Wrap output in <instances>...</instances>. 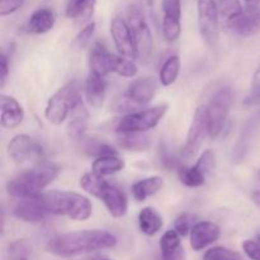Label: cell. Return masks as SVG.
<instances>
[{"label":"cell","instance_id":"cell-1","mask_svg":"<svg viewBox=\"0 0 260 260\" xmlns=\"http://www.w3.org/2000/svg\"><path fill=\"white\" fill-rule=\"evenodd\" d=\"M118 240L113 234L104 230H83L66 233L50 239L46 245L48 253L56 256L70 258L91 251L111 249Z\"/></svg>","mask_w":260,"mask_h":260},{"label":"cell","instance_id":"cell-2","mask_svg":"<svg viewBox=\"0 0 260 260\" xmlns=\"http://www.w3.org/2000/svg\"><path fill=\"white\" fill-rule=\"evenodd\" d=\"M60 174V168L55 164H41L33 169L19 173L7 183V192L17 198L40 194L41 190L50 185Z\"/></svg>","mask_w":260,"mask_h":260},{"label":"cell","instance_id":"cell-3","mask_svg":"<svg viewBox=\"0 0 260 260\" xmlns=\"http://www.w3.org/2000/svg\"><path fill=\"white\" fill-rule=\"evenodd\" d=\"M47 210L52 215L68 216L75 221H86L93 213L88 197L69 190H51L43 194Z\"/></svg>","mask_w":260,"mask_h":260},{"label":"cell","instance_id":"cell-4","mask_svg":"<svg viewBox=\"0 0 260 260\" xmlns=\"http://www.w3.org/2000/svg\"><path fill=\"white\" fill-rule=\"evenodd\" d=\"M81 101V86L79 81L73 80L58 89L47 102L45 109V117L50 123H63L71 109L78 102Z\"/></svg>","mask_w":260,"mask_h":260},{"label":"cell","instance_id":"cell-5","mask_svg":"<svg viewBox=\"0 0 260 260\" xmlns=\"http://www.w3.org/2000/svg\"><path fill=\"white\" fill-rule=\"evenodd\" d=\"M127 23L134 37L137 58L147 62L152 55V35L144 14L136 5H129L127 9Z\"/></svg>","mask_w":260,"mask_h":260},{"label":"cell","instance_id":"cell-6","mask_svg":"<svg viewBox=\"0 0 260 260\" xmlns=\"http://www.w3.org/2000/svg\"><path fill=\"white\" fill-rule=\"evenodd\" d=\"M234 103V91L230 86L216 91L208 103V136L217 139L225 127L230 109Z\"/></svg>","mask_w":260,"mask_h":260},{"label":"cell","instance_id":"cell-7","mask_svg":"<svg viewBox=\"0 0 260 260\" xmlns=\"http://www.w3.org/2000/svg\"><path fill=\"white\" fill-rule=\"evenodd\" d=\"M168 111V104H159L145 111L135 112L122 117L116 126L118 132H146L155 128L164 118Z\"/></svg>","mask_w":260,"mask_h":260},{"label":"cell","instance_id":"cell-8","mask_svg":"<svg viewBox=\"0 0 260 260\" xmlns=\"http://www.w3.org/2000/svg\"><path fill=\"white\" fill-rule=\"evenodd\" d=\"M208 134V108L207 106H200L196 109L193 114L192 123H190L189 131L187 135V141L183 146L180 160L182 162H188L196 157L198 154L205 140L206 135Z\"/></svg>","mask_w":260,"mask_h":260},{"label":"cell","instance_id":"cell-9","mask_svg":"<svg viewBox=\"0 0 260 260\" xmlns=\"http://www.w3.org/2000/svg\"><path fill=\"white\" fill-rule=\"evenodd\" d=\"M198 25L205 42L215 48L220 35V13L216 0H197Z\"/></svg>","mask_w":260,"mask_h":260},{"label":"cell","instance_id":"cell-10","mask_svg":"<svg viewBox=\"0 0 260 260\" xmlns=\"http://www.w3.org/2000/svg\"><path fill=\"white\" fill-rule=\"evenodd\" d=\"M225 27L229 32L241 37H251L260 33V8H243L239 14L226 20Z\"/></svg>","mask_w":260,"mask_h":260},{"label":"cell","instance_id":"cell-11","mask_svg":"<svg viewBox=\"0 0 260 260\" xmlns=\"http://www.w3.org/2000/svg\"><path fill=\"white\" fill-rule=\"evenodd\" d=\"M13 215L24 222H41L51 215L47 210L42 193L30 197L20 198L18 205L13 210Z\"/></svg>","mask_w":260,"mask_h":260},{"label":"cell","instance_id":"cell-12","mask_svg":"<svg viewBox=\"0 0 260 260\" xmlns=\"http://www.w3.org/2000/svg\"><path fill=\"white\" fill-rule=\"evenodd\" d=\"M8 155L14 162H25L43 156V149L28 135H17L8 144Z\"/></svg>","mask_w":260,"mask_h":260},{"label":"cell","instance_id":"cell-13","mask_svg":"<svg viewBox=\"0 0 260 260\" xmlns=\"http://www.w3.org/2000/svg\"><path fill=\"white\" fill-rule=\"evenodd\" d=\"M162 33L168 42H175L182 33V3L180 0H161Z\"/></svg>","mask_w":260,"mask_h":260},{"label":"cell","instance_id":"cell-14","mask_svg":"<svg viewBox=\"0 0 260 260\" xmlns=\"http://www.w3.org/2000/svg\"><path fill=\"white\" fill-rule=\"evenodd\" d=\"M111 35L119 55L131 58V60L137 58L134 37H132L127 20L122 19L121 17L113 18L111 22Z\"/></svg>","mask_w":260,"mask_h":260},{"label":"cell","instance_id":"cell-15","mask_svg":"<svg viewBox=\"0 0 260 260\" xmlns=\"http://www.w3.org/2000/svg\"><path fill=\"white\" fill-rule=\"evenodd\" d=\"M221 229L217 223L211 221L196 222L190 230V248L194 251H201L220 239Z\"/></svg>","mask_w":260,"mask_h":260},{"label":"cell","instance_id":"cell-16","mask_svg":"<svg viewBox=\"0 0 260 260\" xmlns=\"http://www.w3.org/2000/svg\"><path fill=\"white\" fill-rule=\"evenodd\" d=\"M157 88H159V85H157V81L155 78L146 76V78L136 79L129 84L126 91V99L131 103L137 104V106H145L152 101V98L156 94Z\"/></svg>","mask_w":260,"mask_h":260},{"label":"cell","instance_id":"cell-17","mask_svg":"<svg viewBox=\"0 0 260 260\" xmlns=\"http://www.w3.org/2000/svg\"><path fill=\"white\" fill-rule=\"evenodd\" d=\"M98 198L103 201L108 212L114 218H121L126 216L128 211V201L123 190L119 189L118 187L106 183Z\"/></svg>","mask_w":260,"mask_h":260},{"label":"cell","instance_id":"cell-18","mask_svg":"<svg viewBox=\"0 0 260 260\" xmlns=\"http://www.w3.org/2000/svg\"><path fill=\"white\" fill-rule=\"evenodd\" d=\"M0 111H2L0 123L4 128H15L24 119V109L17 99L10 95L2 94V96H0Z\"/></svg>","mask_w":260,"mask_h":260},{"label":"cell","instance_id":"cell-19","mask_svg":"<svg viewBox=\"0 0 260 260\" xmlns=\"http://www.w3.org/2000/svg\"><path fill=\"white\" fill-rule=\"evenodd\" d=\"M107 84L104 76L90 71L85 81V96L89 106L94 109L102 108L106 98Z\"/></svg>","mask_w":260,"mask_h":260},{"label":"cell","instance_id":"cell-20","mask_svg":"<svg viewBox=\"0 0 260 260\" xmlns=\"http://www.w3.org/2000/svg\"><path fill=\"white\" fill-rule=\"evenodd\" d=\"M160 251L161 260H184L182 236L175 230L165 231L160 239Z\"/></svg>","mask_w":260,"mask_h":260},{"label":"cell","instance_id":"cell-21","mask_svg":"<svg viewBox=\"0 0 260 260\" xmlns=\"http://www.w3.org/2000/svg\"><path fill=\"white\" fill-rule=\"evenodd\" d=\"M112 61H113V53L109 52L104 43L95 42L89 55V65L90 71L106 76L112 71Z\"/></svg>","mask_w":260,"mask_h":260},{"label":"cell","instance_id":"cell-22","mask_svg":"<svg viewBox=\"0 0 260 260\" xmlns=\"http://www.w3.org/2000/svg\"><path fill=\"white\" fill-rule=\"evenodd\" d=\"M89 113L84 106L83 101L78 102L70 112V122H69V136L74 141H83L85 136L86 124H88Z\"/></svg>","mask_w":260,"mask_h":260},{"label":"cell","instance_id":"cell-23","mask_svg":"<svg viewBox=\"0 0 260 260\" xmlns=\"http://www.w3.org/2000/svg\"><path fill=\"white\" fill-rule=\"evenodd\" d=\"M55 22L56 18L52 10L47 8H41L30 15L28 20V30L35 35H43L52 29Z\"/></svg>","mask_w":260,"mask_h":260},{"label":"cell","instance_id":"cell-24","mask_svg":"<svg viewBox=\"0 0 260 260\" xmlns=\"http://www.w3.org/2000/svg\"><path fill=\"white\" fill-rule=\"evenodd\" d=\"M162 187H164V179L161 177L154 175V177L145 178L136 182L132 185L131 190L132 196L137 202H144L146 198L156 194Z\"/></svg>","mask_w":260,"mask_h":260},{"label":"cell","instance_id":"cell-25","mask_svg":"<svg viewBox=\"0 0 260 260\" xmlns=\"http://www.w3.org/2000/svg\"><path fill=\"white\" fill-rule=\"evenodd\" d=\"M164 221L162 217L152 207H145L139 213V228L142 234L154 236L161 230Z\"/></svg>","mask_w":260,"mask_h":260},{"label":"cell","instance_id":"cell-26","mask_svg":"<svg viewBox=\"0 0 260 260\" xmlns=\"http://www.w3.org/2000/svg\"><path fill=\"white\" fill-rule=\"evenodd\" d=\"M119 147L127 151H146L151 145L150 137L144 132H119L117 139Z\"/></svg>","mask_w":260,"mask_h":260},{"label":"cell","instance_id":"cell-27","mask_svg":"<svg viewBox=\"0 0 260 260\" xmlns=\"http://www.w3.org/2000/svg\"><path fill=\"white\" fill-rule=\"evenodd\" d=\"M124 168V161L119 159L117 155H108V156L96 157L93 161L91 169L95 174L101 177H108V175L116 174L121 172Z\"/></svg>","mask_w":260,"mask_h":260},{"label":"cell","instance_id":"cell-28","mask_svg":"<svg viewBox=\"0 0 260 260\" xmlns=\"http://www.w3.org/2000/svg\"><path fill=\"white\" fill-rule=\"evenodd\" d=\"M96 0H69L66 17L70 19H89L93 15Z\"/></svg>","mask_w":260,"mask_h":260},{"label":"cell","instance_id":"cell-29","mask_svg":"<svg viewBox=\"0 0 260 260\" xmlns=\"http://www.w3.org/2000/svg\"><path fill=\"white\" fill-rule=\"evenodd\" d=\"M178 177L179 180L184 185L189 188H197L201 185L205 184L206 177L207 175L202 172V170L198 169L197 165H193V167H187V165H180L178 168Z\"/></svg>","mask_w":260,"mask_h":260},{"label":"cell","instance_id":"cell-30","mask_svg":"<svg viewBox=\"0 0 260 260\" xmlns=\"http://www.w3.org/2000/svg\"><path fill=\"white\" fill-rule=\"evenodd\" d=\"M180 71V58L178 56H170L162 63L159 73V80L164 86H170L175 83Z\"/></svg>","mask_w":260,"mask_h":260},{"label":"cell","instance_id":"cell-31","mask_svg":"<svg viewBox=\"0 0 260 260\" xmlns=\"http://www.w3.org/2000/svg\"><path fill=\"white\" fill-rule=\"evenodd\" d=\"M106 180L103 179V177L95 174L94 172L86 173L83 177L80 178V187L83 188L85 192H88L89 194L94 196V197L98 198L101 194L102 189L106 185Z\"/></svg>","mask_w":260,"mask_h":260},{"label":"cell","instance_id":"cell-32","mask_svg":"<svg viewBox=\"0 0 260 260\" xmlns=\"http://www.w3.org/2000/svg\"><path fill=\"white\" fill-rule=\"evenodd\" d=\"M112 71H113V73H117L118 75L124 76V78H134L137 74V66L131 58L124 57V56L122 55H113Z\"/></svg>","mask_w":260,"mask_h":260},{"label":"cell","instance_id":"cell-33","mask_svg":"<svg viewBox=\"0 0 260 260\" xmlns=\"http://www.w3.org/2000/svg\"><path fill=\"white\" fill-rule=\"evenodd\" d=\"M84 149H85L86 154L95 157L108 156V155H117V151L111 146V145L106 144V142L98 141V140H88V141L85 142Z\"/></svg>","mask_w":260,"mask_h":260},{"label":"cell","instance_id":"cell-34","mask_svg":"<svg viewBox=\"0 0 260 260\" xmlns=\"http://www.w3.org/2000/svg\"><path fill=\"white\" fill-rule=\"evenodd\" d=\"M203 260H245L243 256L225 246H215L206 251Z\"/></svg>","mask_w":260,"mask_h":260},{"label":"cell","instance_id":"cell-35","mask_svg":"<svg viewBox=\"0 0 260 260\" xmlns=\"http://www.w3.org/2000/svg\"><path fill=\"white\" fill-rule=\"evenodd\" d=\"M216 3H217L220 18H222L225 22L235 17L243 10V7H241L239 0H216Z\"/></svg>","mask_w":260,"mask_h":260},{"label":"cell","instance_id":"cell-36","mask_svg":"<svg viewBox=\"0 0 260 260\" xmlns=\"http://www.w3.org/2000/svg\"><path fill=\"white\" fill-rule=\"evenodd\" d=\"M193 216L189 213H182L180 216H178L174 221V230L179 234L182 238H185L187 235H189L190 230L193 228Z\"/></svg>","mask_w":260,"mask_h":260},{"label":"cell","instance_id":"cell-37","mask_svg":"<svg viewBox=\"0 0 260 260\" xmlns=\"http://www.w3.org/2000/svg\"><path fill=\"white\" fill-rule=\"evenodd\" d=\"M94 30H95V23L90 22L76 35L75 40H74L73 46L75 48H84L89 43L90 38L93 37Z\"/></svg>","mask_w":260,"mask_h":260},{"label":"cell","instance_id":"cell-38","mask_svg":"<svg viewBox=\"0 0 260 260\" xmlns=\"http://www.w3.org/2000/svg\"><path fill=\"white\" fill-rule=\"evenodd\" d=\"M215 159H216V155L212 150H206L203 151V154L201 155L200 159L197 160L196 165L198 167V169L202 170L206 175L213 169L215 167Z\"/></svg>","mask_w":260,"mask_h":260},{"label":"cell","instance_id":"cell-39","mask_svg":"<svg viewBox=\"0 0 260 260\" xmlns=\"http://www.w3.org/2000/svg\"><path fill=\"white\" fill-rule=\"evenodd\" d=\"M260 103V68L255 71L253 78V85H251V93L245 99L246 106H254Z\"/></svg>","mask_w":260,"mask_h":260},{"label":"cell","instance_id":"cell-40","mask_svg":"<svg viewBox=\"0 0 260 260\" xmlns=\"http://www.w3.org/2000/svg\"><path fill=\"white\" fill-rule=\"evenodd\" d=\"M30 248L25 240H18L9 246V253L12 258H22V256H28Z\"/></svg>","mask_w":260,"mask_h":260},{"label":"cell","instance_id":"cell-41","mask_svg":"<svg viewBox=\"0 0 260 260\" xmlns=\"http://www.w3.org/2000/svg\"><path fill=\"white\" fill-rule=\"evenodd\" d=\"M243 250L251 260H260V241L245 240L243 243Z\"/></svg>","mask_w":260,"mask_h":260},{"label":"cell","instance_id":"cell-42","mask_svg":"<svg viewBox=\"0 0 260 260\" xmlns=\"http://www.w3.org/2000/svg\"><path fill=\"white\" fill-rule=\"evenodd\" d=\"M24 0H0V15L5 17L17 12L22 7Z\"/></svg>","mask_w":260,"mask_h":260},{"label":"cell","instance_id":"cell-43","mask_svg":"<svg viewBox=\"0 0 260 260\" xmlns=\"http://www.w3.org/2000/svg\"><path fill=\"white\" fill-rule=\"evenodd\" d=\"M8 75H9V61H8L7 53L3 51L2 58H0V88H4Z\"/></svg>","mask_w":260,"mask_h":260},{"label":"cell","instance_id":"cell-44","mask_svg":"<svg viewBox=\"0 0 260 260\" xmlns=\"http://www.w3.org/2000/svg\"><path fill=\"white\" fill-rule=\"evenodd\" d=\"M253 200L256 205L260 206V190H255V192L253 193Z\"/></svg>","mask_w":260,"mask_h":260},{"label":"cell","instance_id":"cell-45","mask_svg":"<svg viewBox=\"0 0 260 260\" xmlns=\"http://www.w3.org/2000/svg\"><path fill=\"white\" fill-rule=\"evenodd\" d=\"M12 260H28V256H22V258H12Z\"/></svg>","mask_w":260,"mask_h":260},{"label":"cell","instance_id":"cell-46","mask_svg":"<svg viewBox=\"0 0 260 260\" xmlns=\"http://www.w3.org/2000/svg\"><path fill=\"white\" fill-rule=\"evenodd\" d=\"M256 240L260 241V230H258V233H256Z\"/></svg>","mask_w":260,"mask_h":260},{"label":"cell","instance_id":"cell-47","mask_svg":"<svg viewBox=\"0 0 260 260\" xmlns=\"http://www.w3.org/2000/svg\"><path fill=\"white\" fill-rule=\"evenodd\" d=\"M93 260H112V259H108V258H96V259H93Z\"/></svg>","mask_w":260,"mask_h":260},{"label":"cell","instance_id":"cell-48","mask_svg":"<svg viewBox=\"0 0 260 260\" xmlns=\"http://www.w3.org/2000/svg\"><path fill=\"white\" fill-rule=\"evenodd\" d=\"M245 2H249V3H250V2H256V0H245Z\"/></svg>","mask_w":260,"mask_h":260}]
</instances>
